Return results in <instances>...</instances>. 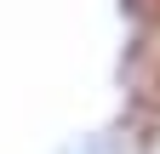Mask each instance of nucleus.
<instances>
[{"instance_id": "f257e3e1", "label": "nucleus", "mask_w": 160, "mask_h": 154, "mask_svg": "<svg viewBox=\"0 0 160 154\" xmlns=\"http://www.w3.org/2000/svg\"><path fill=\"white\" fill-rule=\"evenodd\" d=\"M154 154H160V143H154Z\"/></svg>"}]
</instances>
